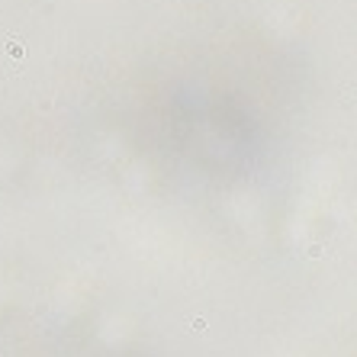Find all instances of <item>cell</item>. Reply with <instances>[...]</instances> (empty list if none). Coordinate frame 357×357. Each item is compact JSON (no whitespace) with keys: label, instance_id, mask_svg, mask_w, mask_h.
<instances>
[{"label":"cell","instance_id":"6da1fadb","mask_svg":"<svg viewBox=\"0 0 357 357\" xmlns=\"http://www.w3.org/2000/svg\"><path fill=\"white\" fill-rule=\"evenodd\" d=\"M7 55H10L13 61H20L23 58V45L20 42H7Z\"/></svg>","mask_w":357,"mask_h":357}]
</instances>
